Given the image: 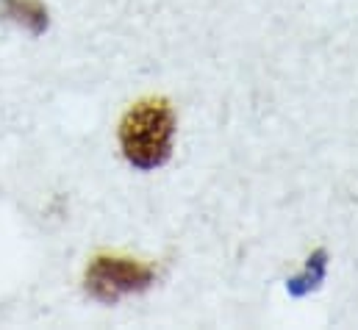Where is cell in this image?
<instances>
[{"instance_id":"1","label":"cell","mask_w":358,"mask_h":330,"mask_svg":"<svg viewBox=\"0 0 358 330\" xmlns=\"http://www.w3.org/2000/svg\"><path fill=\"white\" fill-rule=\"evenodd\" d=\"M176 111L164 97L136 103L120 122V148L136 169H159L173 156Z\"/></svg>"},{"instance_id":"3","label":"cell","mask_w":358,"mask_h":330,"mask_svg":"<svg viewBox=\"0 0 358 330\" xmlns=\"http://www.w3.org/2000/svg\"><path fill=\"white\" fill-rule=\"evenodd\" d=\"M3 14L31 34H42L48 28V11L39 0H3Z\"/></svg>"},{"instance_id":"2","label":"cell","mask_w":358,"mask_h":330,"mask_svg":"<svg viewBox=\"0 0 358 330\" xmlns=\"http://www.w3.org/2000/svg\"><path fill=\"white\" fill-rule=\"evenodd\" d=\"M150 283H153V269L131 258L100 255L92 261L87 272V292L100 303H117L120 297L131 292H142Z\"/></svg>"}]
</instances>
